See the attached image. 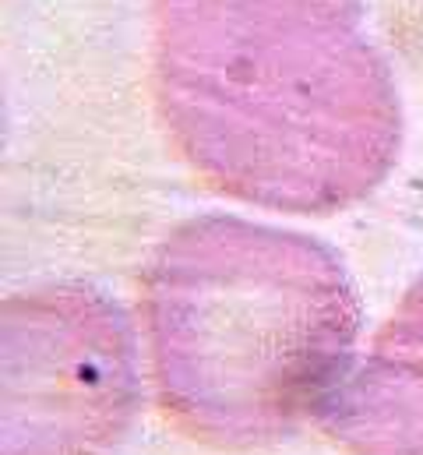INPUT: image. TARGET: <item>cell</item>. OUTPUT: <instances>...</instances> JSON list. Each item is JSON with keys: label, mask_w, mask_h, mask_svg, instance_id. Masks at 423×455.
<instances>
[{"label": "cell", "mask_w": 423, "mask_h": 455, "mask_svg": "<svg viewBox=\"0 0 423 455\" xmlns=\"http://www.w3.org/2000/svg\"><path fill=\"white\" fill-rule=\"evenodd\" d=\"M152 100L215 195L335 216L399 163L403 103L360 0H148Z\"/></svg>", "instance_id": "6da1fadb"}, {"label": "cell", "mask_w": 423, "mask_h": 455, "mask_svg": "<svg viewBox=\"0 0 423 455\" xmlns=\"http://www.w3.org/2000/svg\"><path fill=\"white\" fill-rule=\"evenodd\" d=\"M360 297L307 233L195 216L141 275V325L163 417L215 452L290 442L356 367Z\"/></svg>", "instance_id": "7a4b0ae2"}, {"label": "cell", "mask_w": 423, "mask_h": 455, "mask_svg": "<svg viewBox=\"0 0 423 455\" xmlns=\"http://www.w3.org/2000/svg\"><path fill=\"white\" fill-rule=\"evenodd\" d=\"M321 427L349 455H423V279L378 329Z\"/></svg>", "instance_id": "277c9868"}, {"label": "cell", "mask_w": 423, "mask_h": 455, "mask_svg": "<svg viewBox=\"0 0 423 455\" xmlns=\"http://www.w3.org/2000/svg\"><path fill=\"white\" fill-rule=\"evenodd\" d=\"M141 413L131 318L82 283L0 307V455H113Z\"/></svg>", "instance_id": "3957f363"}]
</instances>
